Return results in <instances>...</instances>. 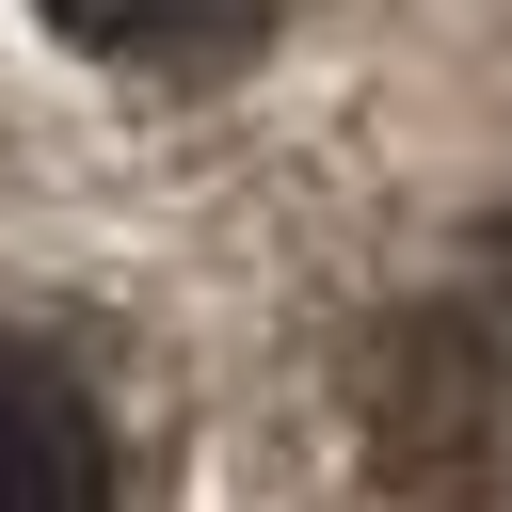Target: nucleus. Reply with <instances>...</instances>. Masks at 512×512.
Masks as SVG:
<instances>
[{
	"instance_id": "nucleus-1",
	"label": "nucleus",
	"mask_w": 512,
	"mask_h": 512,
	"mask_svg": "<svg viewBox=\"0 0 512 512\" xmlns=\"http://www.w3.org/2000/svg\"><path fill=\"white\" fill-rule=\"evenodd\" d=\"M96 496H112L96 384L48 336H0V512H96Z\"/></svg>"
},
{
	"instance_id": "nucleus-2",
	"label": "nucleus",
	"mask_w": 512,
	"mask_h": 512,
	"mask_svg": "<svg viewBox=\"0 0 512 512\" xmlns=\"http://www.w3.org/2000/svg\"><path fill=\"white\" fill-rule=\"evenodd\" d=\"M32 16L96 64H224V48L272 32V0H32Z\"/></svg>"
}]
</instances>
